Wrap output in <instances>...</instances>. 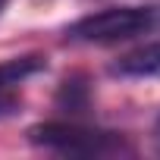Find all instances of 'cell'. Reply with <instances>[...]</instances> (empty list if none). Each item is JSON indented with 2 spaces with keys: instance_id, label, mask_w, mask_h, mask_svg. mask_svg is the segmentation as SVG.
<instances>
[{
  "instance_id": "cell-1",
  "label": "cell",
  "mask_w": 160,
  "mask_h": 160,
  "mask_svg": "<svg viewBox=\"0 0 160 160\" xmlns=\"http://www.w3.org/2000/svg\"><path fill=\"white\" fill-rule=\"evenodd\" d=\"M28 141L44 151L57 154H78V157H104V154H129L132 148L126 144L122 135L116 132H101V129H85L72 122H41L28 129Z\"/></svg>"
},
{
  "instance_id": "cell-2",
  "label": "cell",
  "mask_w": 160,
  "mask_h": 160,
  "mask_svg": "<svg viewBox=\"0 0 160 160\" xmlns=\"http://www.w3.org/2000/svg\"><path fill=\"white\" fill-rule=\"evenodd\" d=\"M151 25H154V10L113 7V10H101V13L78 19L75 25H69L66 38L78 41V44H116V41H129V38L148 32Z\"/></svg>"
},
{
  "instance_id": "cell-3",
  "label": "cell",
  "mask_w": 160,
  "mask_h": 160,
  "mask_svg": "<svg viewBox=\"0 0 160 160\" xmlns=\"http://www.w3.org/2000/svg\"><path fill=\"white\" fill-rule=\"evenodd\" d=\"M110 72L119 78H160V41L119 57L110 66Z\"/></svg>"
},
{
  "instance_id": "cell-4",
  "label": "cell",
  "mask_w": 160,
  "mask_h": 160,
  "mask_svg": "<svg viewBox=\"0 0 160 160\" xmlns=\"http://www.w3.org/2000/svg\"><path fill=\"white\" fill-rule=\"evenodd\" d=\"M47 66L44 57H19V60H7V63H0V91H10L13 85L25 82L28 75L41 72Z\"/></svg>"
},
{
  "instance_id": "cell-5",
  "label": "cell",
  "mask_w": 160,
  "mask_h": 160,
  "mask_svg": "<svg viewBox=\"0 0 160 160\" xmlns=\"http://www.w3.org/2000/svg\"><path fill=\"white\" fill-rule=\"evenodd\" d=\"M85 98H88V88L78 85V82H63V91H60V104L66 110H82L85 107Z\"/></svg>"
},
{
  "instance_id": "cell-6",
  "label": "cell",
  "mask_w": 160,
  "mask_h": 160,
  "mask_svg": "<svg viewBox=\"0 0 160 160\" xmlns=\"http://www.w3.org/2000/svg\"><path fill=\"white\" fill-rule=\"evenodd\" d=\"M19 110V101L13 98V94H7V91H0V119L3 116H13Z\"/></svg>"
},
{
  "instance_id": "cell-7",
  "label": "cell",
  "mask_w": 160,
  "mask_h": 160,
  "mask_svg": "<svg viewBox=\"0 0 160 160\" xmlns=\"http://www.w3.org/2000/svg\"><path fill=\"white\" fill-rule=\"evenodd\" d=\"M154 144H157V151H160V116H157V122H154Z\"/></svg>"
},
{
  "instance_id": "cell-8",
  "label": "cell",
  "mask_w": 160,
  "mask_h": 160,
  "mask_svg": "<svg viewBox=\"0 0 160 160\" xmlns=\"http://www.w3.org/2000/svg\"><path fill=\"white\" fill-rule=\"evenodd\" d=\"M0 10H3V0H0Z\"/></svg>"
}]
</instances>
